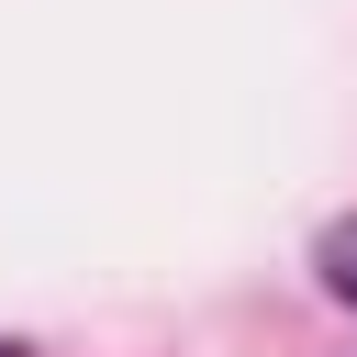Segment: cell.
Listing matches in <instances>:
<instances>
[{
  "mask_svg": "<svg viewBox=\"0 0 357 357\" xmlns=\"http://www.w3.org/2000/svg\"><path fill=\"white\" fill-rule=\"evenodd\" d=\"M0 357H22V346H11V335H0Z\"/></svg>",
  "mask_w": 357,
  "mask_h": 357,
  "instance_id": "7a4b0ae2",
  "label": "cell"
},
{
  "mask_svg": "<svg viewBox=\"0 0 357 357\" xmlns=\"http://www.w3.org/2000/svg\"><path fill=\"white\" fill-rule=\"evenodd\" d=\"M312 268H324V290H335V301H357V212L312 234Z\"/></svg>",
  "mask_w": 357,
  "mask_h": 357,
  "instance_id": "6da1fadb",
  "label": "cell"
}]
</instances>
